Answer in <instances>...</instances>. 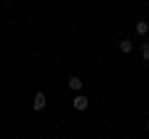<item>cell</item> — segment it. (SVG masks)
Returning a JSON list of instances; mask_svg holds the SVG:
<instances>
[{"instance_id": "obj_1", "label": "cell", "mask_w": 149, "mask_h": 139, "mask_svg": "<svg viewBox=\"0 0 149 139\" xmlns=\"http://www.w3.org/2000/svg\"><path fill=\"white\" fill-rule=\"evenodd\" d=\"M87 104H90V102H87V97H85V95L74 97V109H87Z\"/></svg>"}, {"instance_id": "obj_2", "label": "cell", "mask_w": 149, "mask_h": 139, "mask_svg": "<svg viewBox=\"0 0 149 139\" xmlns=\"http://www.w3.org/2000/svg\"><path fill=\"white\" fill-rule=\"evenodd\" d=\"M45 102H47V99H45V95H42V92H37L35 99H32V104H35V109H42V107H45Z\"/></svg>"}, {"instance_id": "obj_3", "label": "cell", "mask_w": 149, "mask_h": 139, "mask_svg": "<svg viewBox=\"0 0 149 139\" xmlns=\"http://www.w3.org/2000/svg\"><path fill=\"white\" fill-rule=\"evenodd\" d=\"M67 85H70V90H80V87H82V80H80V77H70Z\"/></svg>"}, {"instance_id": "obj_4", "label": "cell", "mask_w": 149, "mask_h": 139, "mask_svg": "<svg viewBox=\"0 0 149 139\" xmlns=\"http://www.w3.org/2000/svg\"><path fill=\"white\" fill-rule=\"evenodd\" d=\"M147 30H149V25H147L144 20H139V22H137V32H139V35H147Z\"/></svg>"}, {"instance_id": "obj_5", "label": "cell", "mask_w": 149, "mask_h": 139, "mask_svg": "<svg viewBox=\"0 0 149 139\" xmlns=\"http://www.w3.org/2000/svg\"><path fill=\"white\" fill-rule=\"evenodd\" d=\"M119 50H122V52H132V42H129V40H122V42H119Z\"/></svg>"}, {"instance_id": "obj_6", "label": "cell", "mask_w": 149, "mask_h": 139, "mask_svg": "<svg viewBox=\"0 0 149 139\" xmlns=\"http://www.w3.org/2000/svg\"><path fill=\"white\" fill-rule=\"evenodd\" d=\"M142 57H144V60H149V42H144V45H142Z\"/></svg>"}, {"instance_id": "obj_7", "label": "cell", "mask_w": 149, "mask_h": 139, "mask_svg": "<svg viewBox=\"0 0 149 139\" xmlns=\"http://www.w3.org/2000/svg\"><path fill=\"white\" fill-rule=\"evenodd\" d=\"M147 127H149V119H147Z\"/></svg>"}]
</instances>
